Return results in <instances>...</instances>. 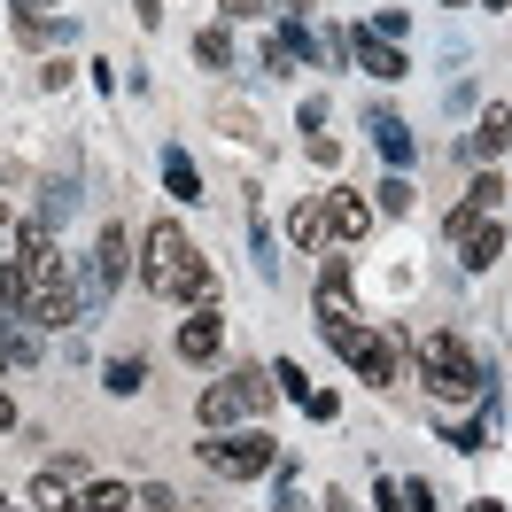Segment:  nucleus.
<instances>
[{
  "mask_svg": "<svg viewBox=\"0 0 512 512\" xmlns=\"http://www.w3.org/2000/svg\"><path fill=\"white\" fill-rule=\"evenodd\" d=\"M140 280L163 295V303H210V264H202V249L187 241V225H148V241H140Z\"/></svg>",
  "mask_w": 512,
  "mask_h": 512,
  "instance_id": "nucleus-1",
  "label": "nucleus"
},
{
  "mask_svg": "<svg viewBox=\"0 0 512 512\" xmlns=\"http://www.w3.org/2000/svg\"><path fill=\"white\" fill-rule=\"evenodd\" d=\"M272 396H280L272 373H249V365H241V373H225V381L202 388V404H194V412H202V427L218 435V427H256V419L272 412Z\"/></svg>",
  "mask_w": 512,
  "mask_h": 512,
  "instance_id": "nucleus-2",
  "label": "nucleus"
},
{
  "mask_svg": "<svg viewBox=\"0 0 512 512\" xmlns=\"http://www.w3.org/2000/svg\"><path fill=\"white\" fill-rule=\"evenodd\" d=\"M419 373H427V388H435V396H450V404L489 396V373L466 357V342H458V334H419Z\"/></svg>",
  "mask_w": 512,
  "mask_h": 512,
  "instance_id": "nucleus-3",
  "label": "nucleus"
},
{
  "mask_svg": "<svg viewBox=\"0 0 512 512\" xmlns=\"http://www.w3.org/2000/svg\"><path fill=\"white\" fill-rule=\"evenodd\" d=\"M202 466L225 474V481H256V474L280 466V443H272L264 427H218V435L202 443Z\"/></svg>",
  "mask_w": 512,
  "mask_h": 512,
  "instance_id": "nucleus-4",
  "label": "nucleus"
},
{
  "mask_svg": "<svg viewBox=\"0 0 512 512\" xmlns=\"http://www.w3.org/2000/svg\"><path fill=\"white\" fill-rule=\"evenodd\" d=\"M319 326H326V342L357 326V295H350V264H342V256L319 264Z\"/></svg>",
  "mask_w": 512,
  "mask_h": 512,
  "instance_id": "nucleus-5",
  "label": "nucleus"
},
{
  "mask_svg": "<svg viewBox=\"0 0 512 512\" xmlns=\"http://www.w3.org/2000/svg\"><path fill=\"white\" fill-rule=\"evenodd\" d=\"M334 350L350 357V373H357V381H373V388H381V381H396V350H388L381 334L350 326V334H334Z\"/></svg>",
  "mask_w": 512,
  "mask_h": 512,
  "instance_id": "nucleus-6",
  "label": "nucleus"
},
{
  "mask_svg": "<svg viewBox=\"0 0 512 512\" xmlns=\"http://www.w3.org/2000/svg\"><path fill=\"white\" fill-rule=\"evenodd\" d=\"M78 311H86V288L70 272H47V288L32 295V326H78Z\"/></svg>",
  "mask_w": 512,
  "mask_h": 512,
  "instance_id": "nucleus-7",
  "label": "nucleus"
},
{
  "mask_svg": "<svg viewBox=\"0 0 512 512\" xmlns=\"http://www.w3.org/2000/svg\"><path fill=\"white\" fill-rule=\"evenodd\" d=\"M218 350H225V319L210 303H194L187 319H179V357H187V365H210Z\"/></svg>",
  "mask_w": 512,
  "mask_h": 512,
  "instance_id": "nucleus-8",
  "label": "nucleus"
},
{
  "mask_svg": "<svg viewBox=\"0 0 512 512\" xmlns=\"http://www.w3.org/2000/svg\"><path fill=\"white\" fill-rule=\"evenodd\" d=\"M78 474H86L78 458H63V466H47V474L32 481V505H39V512H78Z\"/></svg>",
  "mask_w": 512,
  "mask_h": 512,
  "instance_id": "nucleus-9",
  "label": "nucleus"
},
{
  "mask_svg": "<svg viewBox=\"0 0 512 512\" xmlns=\"http://www.w3.org/2000/svg\"><path fill=\"white\" fill-rule=\"evenodd\" d=\"M326 233H334V241H365V233H373L365 194H326Z\"/></svg>",
  "mask_w": 512,
  "mask_h": 512,
  "instance_id": "nucleus-10",
  "label": "nucleus"
},
{
  "mask_svg": "<svg viewBox=\"0 0 512 512\" xmlns=\"http://www.w3.org/2000/svg\"><path fill=\"white\" fill-rule=\"evenodd\" d=\"M497 256H505V233H497V218H481L474 233H458V264H466V272H489Z\"/></svg>",
  "mask_w": 512,
  "mask_h": 512,
  "instance_id": "nucleus-11",
  "label": "nucleus"
},
{
  "mask_svg": "<svg viewBox=\"0 0 512 512\" xmlns=\"http://www.w3.org/2000/svg\"><path fill=\"white\" fill-rule=\"evenodd\" d=\"M357 63L373 70V78H404V47H396V39H373V32H357Z\"/></svg>",
  "mask_w": 512,
  "mask_h": 512,
  "instance_id": "nucleus-12",
  "label": "nucleus"
},
{
  "mask_svg": "<svg viewBox=\"0 0 512 512\" xmlns=\"http://www.w3.org/2000/svg\"><path fill=\"white\" fill-rule=\"evenodd\" d=\"M288 241H295V249H319V241H326V202H295Z\"/></svg>",
  "mask_w": 512,
  "mask_h": 512,
  "instance_id": "nucleus-13",
  "label": "nucleus"
},
{
  "mask_svg": "<svg viewBox=\"0 0 512 512\" xmlns=\"http://www.w3.org/2000/svg\"><path fill=\"white\" fill-rule=\"evenodd\" d=\"M381 505L388 512H435V489L427 481H381Z\"/></svg>",
  "mask_w": 512,
  "mask_h": 512,
  "instance_id": "nucleus-14",
  "label": "nucleus"
},
{
  "mask_svg": "<svg viewBox=\"0 0 512 512\" xmlns=\"http://www.w3.org/2000/svg\"><path fill=\"white\" fill-rule=\"evenodd\" d=\"M474 148H481V156H512V101H505V109H489V117H481Z\"/></svg>",
  "mask_w": 512,
  "mask_h": 512,
  "instance_id": "nucleus-15",
  "label": "nucleus"
},
{
  "mask_svg": "<svg viewBox=\"0 0 512 512\" xmlns=\"http://www.w3.org/2000/svg\"><path fill=\"white\" fill-rule=\"evenodd\" d=\"M163 187L179 194V202H194V194H202V171L187 163V148H171V156H163Z\"/></svg>",
  "mask_w": 512,
  "mask_h": 512,
  "instance_id": "nucleus-16",
  "label": "nucleus"
},
{
  "mask_svg": "<svg viewBox=\"0 0 512 512\" xmlns=\"http://www.w3.org/2000/svg\"><path fill=\"white\" fill-rule=\"evenodd\" d=\"M373 140H381L388 163H412V132H404V117H373Z\"/></svg>",
  "mask_w": 512,
  "mask_h": 512,
  "instance_id": "nucleus-17",
  "label": "nucleus"
},
{
  "mask_svg": "<svg viewBox=\"0 0 512 512\" xmlns=\"http://www.w3.org/2000/svg\"><path fill=\"white\" fill-rule=\"evenodd\" d=\"M125 505H132V489H125V481H94V489L78 497V512H125Z\"/></svg>",
  "mask_w": 512,
  "mask_h": 512,
  "instance_id": "nucleus-18",
  "label": "nucleus"
},
{
  "mask_svg": "<svg viewBox=\"0 0 512 512\" xmlns=\"http://www.w3.org/2000/svg\"><path fill=\"white\" fill-rule=\"evenodd\" d=\"M505 179H497V171H481V179H474V187H466V202H474V210H489V218H497V202H505Z\"/></svg>",
  "mask_w": 512,
  "mask_h": 512,
  "instance_id": "nucleus-19",
  "label": "nucleus"
},
{
  "mask_svg": "<svg viewBox=\"0 0 512 512\" xmlns=\"http://www.w3.org/2000/svg\"><path fill=\"white\" fill-rule=\"evenodd\" d=\"M272 388H280V396H295V404H311V381H303V365H288V357L272 365Z\"/></svg>",
  "mask_w": 512,
  "mask_h": 512,
  "instance_id": "nucleus-20",
  "label": "nucleus"
},
{
  "mask_svg": "<svg viewBox=\"0 0 512 512\" xmlns=\"http://www.w3.org/2000/svg\"><path fill=\"white\" fill-rule=\"evenodd\" d=\"M140 381H148V365H140V357H117V365H109V388H117V396H132Z\"/></svg>",
  "mask_w": 512,
  "mask_h": 512,
  "instance_id": "nucleus-21",
  "label": "nucleus"
},
{
  "mask_svg": "<svg viewBox=\"0 0 512 512\" xmlns=\"http://www.w3.org/2000/svg\"><path fill=\"white\" fill-rule=\"evenodd\" d=\"M202 63H210V70L233 63V32H225V24H218V32H202Z\"/></svg>",
  "mask_w": 512,
  "mask_h": 512,
  "instance_id": "nucleus-22",
  "label": "nucleus"
},
{
  "mask_svg": "<svg viewBox=\"0 0 512 512\" xmlns=\"http://www.w3.org/2000/svg\"><path fill=\"white\" fill-rule=\"evenodd\" d=\"M381 210H388V218H404V210H412V179H388V187H381Z\"/></svg>",
  "mask_w": 512,
  "mask_h": 512,
  "instance_id": "nucleus-23",
  "label": "nucleus"
},
{
  "mask_svg": "<svg viewBox=\"0 0 512 512\" xmlns=\"http://www.w3.org/2000/svg\"><path fill=\"white\" fill-rule=\"evenodd\" d=\"M365 32H381V39H404V8H381V16L365 24Z\"/></svg>",
  "mask_w": 512,
  "mask_h": 512,
  "instance_id": "nucleus-24",
  "label": "nucleus"
},
{
  "mask_svg": "<svg viewBox=\"0 0 512 512\" xmlns=\"http://www.w3.org/2000/svg\"><path fill=\"white\" fill-rule=\"evenodd\" d=\"M225 16H233V24H249V16H264V0H225Z\"/></svg>",
  "mask_w": 512,
  "mask_h": 512,
  "instance_id": "nucleus-25",
  "label": "nucleus"
},
{
  "mask_svg": "<svg viewBox=\"0 0 512 512\" xmlns=\"http://www.w3.org/2000/svg\"><path fill=\"white\" fill-rule=\"evenodd\" d=\"M8 427H16V404H8V396H0V435H8Z\"/></svg>",
  "mask_w": 512,
  "mask_h": 512,
  "instance_id": "nucleus-26",
  "label": "nucleus"
},
{
  "mask_svg": "<svg viewBox=\"0 0 512 512\" xmlns=\"http://www.w3.org/2000/svg\"><path fill=\"white\" fill-rule=\"evenodd\" d=\"M8 365H16V357H8V334H0V373H8Z\"/></svg>",
  "mask_w": 512,
  "mask_h": 512,
  "instance_id": "nucleus-27",
  "label": "nucleus"
},
{
  "mask_svg": "<svg viewBox=\"0 0 512 512\" xmlns=\"http://www.w3.org/2000/svg\"><path fill=\"white\" fill-rule=\"evenodd\" d=\"M16 8H55V0H16Z\"/></svg>",
  "mask_w": 512,
  "mask_h": 512,
  "instance_id": "nucleus-28",
  "label": "nucleus"
},
{
  "mask_svg": "<svg viewBox=\"0 0 512 512\" xmlns=\"http://www.w3.org/2000/svg\"><path fill=\"white\" fill-rule=\"evenodd\" d=\"M0 512H32V505H0Z\"/></svg>",
  "mask_w": 512,
  "mask_h": 512,
  "instance_id": "nucleus-29",
  "label": "nucleus"
},
{
  "mask_svg": "<svg viewBox=\"0 0 512 512\" xmlns=\"http://www.w3.org/2000/svg\"><path fill=\"white\" fill-rule=\"evenodd\" d=\"M481 8H505V0H481Z\"/></svg>",
  "mask_w": 512,
  "mask_h": 512,
  "instance_id": "nucleus-30",
  "label": "nucleus"
},
{
  "mask_svg": "<svg viewBox=\"0 0 512 512\" xmlns=\"http://www.w3.org/2000/svg\"><path fill=\"white\" fill-rule=\"evenodd\" d=\"M443 8H458V0H443Z\"/></svg>",
  "mask_w": 512,
  "mask_h": 512,
  "instance_id": "nucleus-31",
  "label": "nucleus"
}]
</instances>
